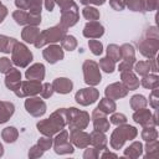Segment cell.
Instances as JSON below:
<instances>
[{"label": "cell", "instance_id": "cell-40", "mask_svg": "<svg viewBox=\"0 0 159 159\" xmlns=\"http://www.w3.org/2000/svg\"><path fill=\"white\" fill-rule=\"evenodd\" d=\"M107 57L112 58L114 62H118L119 60H122V56H120V48L118 45L116 43H111L107 46Z\"/></svg>", "mask_w": 159, "mask_h": 159}, {"label": "cell", "instance_id": "cell-23", "mask_svg": "<svg viewBox=\"0 0 159 159\" xmlns=\"http://www.w3.org/2000/svg\"><path fill=\"white\" fill-rule=\"evenodd\" d=\"M107 137L103 132H99V130H93L91 134H89V144L94 148H97L99 152H102L103 149L107 148Z\"/></svg>", "mask_w": 159, "mask_h": 159}, {"label": "cell", "instance_id": "cell-52", "mask_svg": "<svg viewBox=\"0 0 159 159\" xmlns=\"http://www.w3.org/2000/svg\"><path fill=\"white\" fill-rule=\"evenodd\" d=\"M134 61H128V60H123L120 63H119V66H118V70H119V72H123V71H130V70H133V66H134Z\"/></svg>", "mask_w": 159, "mask_h": 159}, {"label": "cell", "instance_id": "cell-5", "mask_svg": "<svg viewBox=\"0 0 159 159\" xmlns=\"http://www.w3.org/2000/svg\"><path fill=\"white\" fill-rule=\"evenodd\" d=\"M67 125L71 130H83L89 124V114L86 111L77 109L75 107L66 108Z\"/></svg>", "mask_w": 159, "mask_h": 159}, {"label": "cell", "instance_id": "cell-12", "mask_svg": "<svg viewBox=\"0 0 159 159\" xmlns=\"http://www.w3.org/2000/svg\"><path fill=\"white\" fill-rule=\"evenodd\" d=\"M46 103L43 99H41L40 97L32 96V97H27V99H25V109L29 114H31L32 117H42L46 113Z\"/></svg>", "mask_w": 159, "mask_h": 159}, {"label": "cell", "instance_id": "cell-41", "mask_svg": "<svg viewBox=\"0 0 159 159\" xmlns=\"http://www.w3.org/2000/svg\"><path fill=\"white\" fill-rule=\"evenodd\" d=\"M88 47L91 50V52L96 56H99L102 52H103V45L101 41L98 40H94V39H89L88 40Z\"/></svg>", "mask_w": 159, "mask_h": 159}, {"label": "cell", "instance_id": "cell-50", "mask_svg": "<svg viewBox=\"0 0 159 159\" xmlns=\"http://www.w3.org/2000/svg\"><path fill=\"white\" fill-rule=\"evenodd\" d=\"M42 154H43V150L42 149H40V147L37 145V144H35V145H32L30 149H29V158L30 159H35V158H40V157H42Z\"/></svg>", "mask_w": 159, "mask_h": 159}, {"label": "cell", "instance_id": "cell-57", "mask_svg": "<svg viewBox=\"0 0 159 159\" xmlns=\"http://www.w3.org/2000/svg\"><path fill=\"white\" fill-rule=\"evenodd\" d=\"M43 5H45L46 10L51 12V11L53 10V7H55L56 2H55V0H43Z\"/></svg>", "mask_w": 159, "mask_h": 159}, {"label": "cell", "instance_id": "cell-37", "mask_svg": "<svg viewBox=\"0 0 159 159\" xmlns=\"http://www.w3.org/2000/svg\"><path fill=\"white\" fill-rule=\"evenodd\" d=\"M133 67H134L135 73L139 75V76H142V77L145 76V75H148V73H150V71H152L149 60H147V61H138V62L134 63Z\"/></svg>", "mask_w": 159, "mask_h": 159}, {"label": "cell", "instance_id": "cell-51", "mask_svg": "<svg viewBox=\"0 0 159 159\" xmlns=\"http://www.w3.org/2000/svg\"><path fill=\"white\" fill-rule=\"evenodd\" d=\"M125 6H128L132 11H142L140 10V0H123Z\"/></svg>", "mask_w": 159, "mask_h": 159}, {"label": "cell", "instance_id": "cell-45", "mask_svg": "<svg viewBox=\"0 0 159 159\" xmlns=\"http://www.w3.org/2000/svg\"><path fill=\"white\" fill-rule=\"evenodd\" d=\"M109 119H111V123L114 124V125H120V124L127 123V117H125V114H123V113L113 112Z\"/></svg>", "mask_w": 159, "mask_h": 159}, {"label": "cell", "instance_id": "cell-44", "mask_svg": "<svg viewBox=\"0 0 159 159\" xmlns=\"http://www.w3.org/2000/svg\"><path fill=\"white\" fill-rule=\"evenodd\" d=\"M158 87H155V88H153L152 89V92H150V94H149V104L152 106V108L153 109H158V107H159V93H158Z\"/></svg>", "mask_w": 159, "mask_h": 159}, {"label": "cell", "instance_id": "cell-3", "mask_svg": "<svg viewBox=\"0 0 159 159\" xmlns=\"http://www.w3.org/2000/svg\"><path fill=\"white\" fill-rule=\"evenodd\" d=\"M138 135V129L133 125H129L127 123L117 125V128L112 132L109 138V144L112 149L118 150L120 149L127 140H133Z\"/></svg>", "mask_w": 159, "mask_h": 159}, {"label": "cell", "instance_id": "cell-47", "mask_svg": "<svg viewBox=\"0 0 159 159\" xmlns=\"http://www.w3.org/2000/svg\"><path fill=\"white\" fill-rule=\"evenodd\" d=\"M12 68V61L7 57L0 58V73H7Z\"/></svg>", "mask_w": 159, "mask_h": 159}, {"label": "cell", "instance_id": "cell-26", "mask_svg": "<svg viewBox=\"0 0 159 159\" xmlns=\"http://www.w3.org/2000/svg\"><path fill=\"white\" fill-rule=\"evenodd\" d=\"M143 144L138 140L133 142L129 147H127L123 152V157L124 158H129V159H137L139 157L143 155Z\"/></svg>", "mask_w": 159, "mask_h": 159}, {"label": "cell", "instance_id": "cell-17", "mask_svg": "<svg viewBox=\"0 0 159 159\" xmlns=\"http://www.w3.org/2000/svg\"><path fill=\"white\" fill-rule=\"evenodd\" d=\"M86 39H99L104 34V27L98 21H88L82 31Z\"/></svg>", "mask_w": 159, "mask_h": 159}, {"label": "cell", "instance_id": "cell-62", "mask_svg": "<svg viewBox=\"0 0 159 159\" xmlns=\"http://www.w3.org/2000/svg\"><path fill=\"white\" fill-rule=\"evenodd\" d=\"M40 1H43V0H40Z\"/></svg>", "mask_w": 159, "mask_h": 159}, {"label": "cell", "instance_id": "cell-22", "mask_svg": "<svg viewBox=\"0 0 159 159\" xmlns=\"http://www.w3.org/2000/svg\"><path fill=\"white\" fill-rule=\"evenodd\" d=\"M120 80H122V83L128 88V91H135L140 84L137 75L132 70L120 72Z\"/></svg>", "mask_w": 159, "mask_h": 159}, {"label": "cell", "instance_id": "cell-33", "mask_svg": "<svg viewBox=\"0 0 159 159\" xmlns=\"http://www.w3.org/2000/svg\"><path fill=\"white\" fill-rule=\"evenodd\" d=\"M129 104H130L132 109L137 111V109H140V108H145L147 104H148V99L143 94H134V96H132V98L129 101Z\"/></svg>", "mask_w": 159, "mask_h": 159}, {"label": "cell", "instance_id": "cell-56", "mask_svg": "<svg viewBox=\"0 0 159 159\" xmlns=\"http://www.w3.org/2000/svg\"><path fill=\"white\" fill-rule=\"evenodd\" d=\"M99 157H101L102 159H106V158H118V155H117L116 153H112V152L107 150V148L103 149V153H102Z\"/></svg>", "mask_w": 159, "mask_h": 159}, {"label": "cell", "instance_id": "cell-53", "mask_svg": "<svg viewBox=\"0 0 159 159\" xmlns=\"http://www.w3.org/2000/svg\"><path fill=\"white\" fill-rule=\"evenodd\" d=\"M109 5L116 11H122L125 7V4L123 0H109Z\"/></svg>", "mask_w": 159, "mask_h": 159}, {"label": "cell", "instance_id": "cell-7", "mask_svg": "<svg viewBox=\"0 0 159 159\" xmlns=\"http://www.w3.org/2000/svg\"><path fill=\"white\" fill-rule=\"evenodd\" d=\"M82 71H83V78L84 82L88 86H97L102 81V75L99 66L96 61L93 60H86L82 65Z\"/></svg>", "mask_w": 159, "mask_h": 159}, {"label": "cell", "instance_id": "cell-29", "mask_svg": "<svg viewBox=\"0 0 159 159\" xmlns=\"http://www.w3.org/2000/svg\"><path fill=\"white\" fill-rule=\"evenodd\" d=\"M140 84L147 89H153L155 87H159V77L157 73H148L143 76L140 80Z\"/></svg>", "mask_w": 159, "mask_h": 159}, {"label": "cell", "instance_id": "cell-8", "mask_svg": "<svg viewBox=\"0 0 159 159\" xmlns=\"http://www.w3.org/2000/svg\"><path fill=\"white\" fill-rule=\"evenodd\" d=\"M53 150L56 154H72L75 152V148H73V144L70 142V135H68V132L62 129L60 130L56 137L53 138Z\"/></svg>", "mask_w": 159, "mask_h": 159}, {"label": "cell", "instance_id": "cell-32", "mask_svg": "<svg viewBox=\"0 0 159 159\" xmlns=\"http://www.w3.org/2000/svg\"><path fill=\"white\" fill-rule=\"evenodd\" d=\"M120 56L123 60H128V61H134L135 62V50L134 46L130 43H123L120 47Z\"/></svg>", "mask_w": 159, "mask_h": 159}, {"label": "cell", "instance_id": "cell-11", "mask_svg": "<svg viewBox=\"0 0 159 159\" xmlns=\"http://www.w3.org/2000/svg\"><path fill=\"white\" fill-rule=\"evenodd\" d=\"M99 98V92L93 86H89L87 88H81L76 92L75 99L81 106H89L93 104Z\"/></svg>", "mask_w": 159, "mask_h": 159}, {"label": "cell", "instance_id": "cell-59", "mask_svg": "<svg viewBox=\"0 0 159 159\" xmlns=\"http://www.w3.org/2000/svg\"><path fill=\"white\" fill-rule=\"evenodd\" d=\"M149 60V63H150V68L153 71V73H157L158 72V66H157V57H153V58H148Z\"/></svg>", "mask_w": 159, "mask_h": 159}, {"label": "cell", "instance_id": "cell-2", "mask_svg": "<svg viewBox=\"0 0 159 159\" xmlns=\"http://www.w3.org/2000/svg\"><path fill=\"white\" fill-rule=\"evenodd\" d=\"M138 50L147 58L157 57L159 50V35L155 26L147 29L144 37L138 42Z\"/></svg>", "mask_w": 159, "mask_h": 159}, {"label": "cell", "instance_id": "cell-49", "mask_svg": "<svg viewBox=\"0 0 159 159\" xmlns=\"http://www.w3.org/2000/svg\"><path fill=\"white\" fill-rule=\"evenodd\" d=\"M98 157H99V150L97 148H94V147H92V148L87 147V149L83 153V158L84 159H97Z\"/></svg>", "mask_w": 159, "mask_h": 159}, {"label": "cell", "instance_id": "cell-18", "mask_svg": "<svg viewBox=\"0 0 159 159\" xmlns=\"http://www.w3.org/2000/svg\"><path fill=\"white\" fill-rule=\"evenodd\" d=\"M6 76H5V86L10 89V91H12L14 93L20 88V86H21V72H20V70H17V68H15V67H12L7 73H5Z\"/></svg>", "mask_w": 159, "mask_h": 159}, {"label": "cell", "instance_id": "cell-55", "mask_svg": "<svg viewBox=\"0 0 159 159\" xmlns=\"http://www.w3.org/2000/svg\"><path fill=\"white\" fill-rule=\"evenodd\" d=\"M6 16H7V7L0 1V24L5 20Z\"/></svg>", "mask_w": 159, "mask_h": 159}, {"label": "cell", "instance_id": "cell-36", "mask_svg": "<svg viewBox=\"0 0 159 159\" xmlns=\"http://www.w3.org/2000/svg\"><path fill=\"white\" fill-rule=\"evenodd\" d=\"M61 47L63 50H67V51H73L76 50L77 47V40L73 35H65L63 39L61 40Z\"/></svg>", "mask_w": 159, "mask_h": 159}, {"label": "cell", "instance_id": "cell-6", "mask_svg": "<svg viewBox=\"0 0 159 159\" xmlns=\"http://www.w3.org/2000/svg\"><path fill=\"white\" fill-rule=\"evenodd\" d=\"M32 52L29 50V47L22 42H16L11 51V61L17 67H27L30 62L32 61Z\"/></svg>", "mask_w": 159, "mask_h": 159}, {"label": "cell", "instance_id": "cell-30", "mask_svg": "<svg viewBox=\"0 0 159 159\" xmlns=\"http://www.w3.org/2000/svg\"><path fill=\"white\" fill-rule=\"evenodd\" d=\"M16 42H17V40L14 37H10L6 35H0V52L10 53Z\"/></svg>", "mask_w": 159, "mask_h": 159}, {"label": "cell", "instance_id": "cell-34", "mask_svg": "<svg viewBox=\"0 0 159 159\" xmlns=\"http://www.w3.org/2000/svg\"><path fill=\"white\" fill-rule=\"evenodd\" d=\"M82 15L86 20H89V21H97L101 16L99 14V10H97V7L94 6H91V5H86L82 10Z\"/></svg>", "mask_w": 159, "mask_h": 159}, {"label": "cell", "instance_id": "cell-25", "mask_svg": "<svg viewBox=\"0 0 159 159\" xmlns=\"http://www.w3.org/2000/svg\"><path fill=\"white\" fill-rule=\"evenodd\" d=\"M40 29L37 26H34V25H27L24 27V30L21 31V39L27 42V43H35L36 39L39 37L40 35Z\"/></svg>", "mask_w": 159, "mask_h": 159}, {"label": "cell", "instance_id": "cell-60", "mask_svg": "<svg viewBox=\"0 0 159 159\" xmlns=\"http://www.w3.org/2000/svg\"><path fill=\"white\" fill-rule=\"evenodd\" d=\"M106 2V0H91V4H94V5H103Z\"/></svg>", "mask_w": 159, "mask_h": 159}, {"label": "cell", "instance_id": "cell-48", "mask_svg": "<svg viewBox=\"0 0 159 159\" xmlns=\"http://www.w3.org/2000/svg\"><path fill=\"white\" fill-rule=\"evenodd\" d=\"M53 87H52V83H48V82H45L42 84V89H41V97L42 98H50L52 94H53Z\"/></svg>", "mask_w": 159, "mask_h": 159}, {"label": "cell", "instance_id": "cell-24", "mask_svg": "<svg viewBox=\"0 0 159 159\" xmlns=\"http://www.w3.org/2000/svg\"><path fill=\"white\" fill-rule=\"evenodd\" d=\"M15 106L12 102L7 101H0V124L6 123L14 114Z\"/></svg>", "mask_w": 159, "mask_h": 159}, {"label": "cell", "instance_id": "cell-38", "mask_svg": "<svg viewBox=\"0 0 159 159\" xmlns=\"http://www.w3.org/2000/svg\"><path fill=\"white\" fill-rule=\"evenodd\" d=\"M140 137L145 142H150L154 139H158V130L157 127H143V130L140 133Z\"/></svg>", "mask_w": 159, "mask_h": 159}, {"label": "cell", "instance_id": "cell-20", "mask_svg": "<svg viewBox=\"0 0 159 159\" xmlns=\"http://www.w3.org/2000/svg\"><path fill=\"white\" fill-rule=\"evenodd\" d=\"M26 80H34V81H42L45 78V66L40 62L31 65L26 72H25Z\"/></svg>", "mask_w": 159, "mask_h": 159}, {"label": "cell", "instance_id": "cell-9", "mask_svg": "<svg viewBox=\"0 0 159 159\" xmlns=\"http://www.w3.org/2000/svg\"><path fill=\"white\" fill-rule=\"evenodd\" d=\"M80 20V11H78V6L77 4L73 1L71 5H68L67 7L61 9V20L60 24L65 27H72L75 26Z\"/></svg>", "mask_w": 159, "mask_h": 159}, {"label": "cell", "instance_id": "cell-28", "mask_svg": "<svg viewBox=\"0 0 159 159\" xmlns=\"http://www.w3.org/2000/svg\"><path fill=\"white\" fill-rule=\"evenodd\" d=\"M97 108H98L101 112H103V113H106V114L108 116V114H112L113 112H116L117 104H116V102H114L113 99L104 97V98H102V99L99 101Z\"/></svg>", "mask_w": 159, "mask_h": 159}, {"label": "cell", "instance_id": "cell-43", "mask_svg": "<svg viewBox=\"0 0 159 159\" xmlns=\"http://www.w3.org/2000/svg\"><path fill=\"white\" fill-rule=\"evenodd\" d=\"M36 144L40 147V149H42L43 152H46V150H48V149H51V148H52L53 139H52V137L43 135V137H41V138L37 140V143H36Z\"/></svg>", "mask_w": 159, "mask_h": 159}, {"label": "cell", "instance_id": "cell-39", "mask_svg": "<svg viewBox=\"0 0 159 159\" xmlns=\"http://www.w3.org/2000/svg\"><path fill=\"white\" fill-rule=\"evenodd\" d=\"M98 66H99V68H101L102 71H104L106 73H112V72L116 70V62H114L112 58L107 57V56L99 60Z\"/></svg>", "mask_w": 159, "mask_h": 159}, {"label": "cell", "instance_id": "cell-19", "mask_svg": "<svg viewBox=\"0 0 159 159\" xmlns=\"http://www.w3.org/2000/svg\"><path fill=\"white\" fill-rule=\"evenodd\" d=\"M70 142L73 147L84 149L89 145V134L84 130H71L70 132Z\"/></svg>", "mask_w": 159, "mask_h": 159}, {"label": "cell", "instance_id": "cell-31", "mask_svg": "<svg viewBox=\"0 0 159 159\" xmlns=\"http://www.w3.org/2000/svg\"><path fill=\"white\" fill-rule=\"evenodd\" d=\"M1 138L6 143H14L19 138V130L15 127H6L1 132Z\"/></svg>", "mask_w": 159, "mask_h": 159}, {"label": "cell", "instance_id": "cell-15", "mask_svg": "<svg viewBox=\"0 0 159 159\" xmlns=\"http://www.w3.org/2000/svg\"><path fill=\"white\" fill-rule=\"evenodd\" d=\"M128 88L122 83V82H114V83H111L106 87L104 89V94L107 98H111L113 101L116 99H119V98H123L128 94Z\"/></svg>", "mask_w": 159, "mask_h": 159}, {"label": "cell", "instance_id": "cell-46", "mask_svg": "<svg viewBox=\"0 0 159 159\" xmlns=\"http://www.w3.org/2000/svg\"><path fill=\"white\" fill-rule=\"evenodd\" d=\"M29 12L35 14V15H41V10H42V1L40 0H30V5H29Z\"/></svg>", "mask_w": 159, "mask_h": 159}, {"label": "cell", "instance_id": "cell-14", "mask_svg": "<svg viewBox=\"0 0 159 159\" xmlns=\"http://www.w3.org/2000/svg\"><path fill=\"white\" fill-rule=\"evenodd\" d=\"M42 56H43V58H45L48 63L53 65V63H56V62L63 60L65 52H63V48H62L60 45L50 43V45H47V46L45 47V50L42 51Z\"/></svg>", "mask_w": 159, "mask_h": 159}, {"label": "cell", "instance_id": "cell-21", "mask_svg": "<svg viewBox=\"0 0 159 159\" xmlns=\"http://www.w3.org/2000/svg\"><path fill=\"white\" fill-rule=\"evenodd\" d=\"M52 87H53L55 92L61 93V94H67V93H70L72 91L73 82L67 77H58V78L53 80Z\"/></svg>", "mask_w": 159, "mask_h": 159}, {"label": "cell", "instance_id": "cell-58", "mask_svg": "<svg viewBox=\"0 0 159 159\" xmlns=\"http://www.w3.org/2000/svg\"><path fill=\"white\" fill-rule=\"evenodd\" d=\"M55 2L60 6V9H63V7H67L68 5H71L73 2V0H55Z\"/></svg>", "mask_w": 159, "mask_h": 159}, {"label": "cell", "instance_id": "cell-1", "mask_svg": "<svg viewBox=\"0 0 159 159\" xmlns=\"http://www.w3.org/2000/svg\"><path fill=\"white\" fill-rule=\"evenodd\" d=\"M67 125L66 108H58L48 118L37 122L36 128L42 135L53 137Z\"/></svg>", "mask_w": 159, "mask_h": 159}, {"label": "cell", "instance_id": "cell-10", "mask_svg": "<svg viewBox=\"0 0 159 159\" xmlns=\"http://www.w3.org/2000/svg\"><path fill=\"white\" fill-rule=\"evenodd\" d=\"M133 120L142 127H157L158 125V113H152L150 109L140 108L134 111L133 113Z\"/></svg>", "mask_w": 159, "mask_h": 159}, {"label": "cell", "instance_id": "cell-35", "mask_svg": "<svg viewBox=\"0 0 159 159\" xmlns=\"http://www.w3.org/2000/svg\"><path fill=\"white\" fill-rule=\"evenodd\" d=\"M12 19L15 20V22L17 24V25H25V26H27L29 25V11H26V10H15L14 12H12Z\"/></svg>", "mask_w": 159, "mask_h": 159}, {"label": "cell", "instance_id": "cell-4", "mask_svg": "<svg viewBox=\"0 0 159 159\" xmlns=\"http://www.w3.org/2000/svg\"><path fill=\"white\" fill-rule=\"evenodd\" d=\"M67 34V29H65L61 24L52 26L50 29H46L40 32L39 37L36 39L34 46L36 48H41L43 46H47L50 43H56L63 39V36Z\"/></svg>", "mask_w": 159, "mask_h": 159}, {"label": "cell", "instance_id": "cell-61", "mask_svg": "<svg viewBox=\"0 0 159 159\" xmlns=\"http://www.w3.org/2000/svg\"><path fill=\"white\" fill-rule=\"evenodd\" d=\"M4 155V147H2V144L0 143V157H2Z\"/></svg>", "mask_w": 159, "mask_h": 159}, {"label": "cell", "instance_id": "cell-54", "mask_svg": "<svg viewBox=\"0 0 159 159\" xmlns=\"http://www.w3.org/2000/svg\"><path fill=\"white\" fill-rule=\"evenodd\" d=\"M15 5L20 10H27L30 5V0H15Z\"/></svg>", "mask_w": 159, "mask_h": 159}, {"label": "cell", "instance_id": "cell-13", "mask_svg": "<svg viewBox=\"0 0 159 159\" xmlns=\"http://www.w3.org/2000/svg\"><path fill=\"white\" fill-rule=\"evenodd\" d=\"M42 89V83L40 81H34V80H26L21 82L20 88L15 92V94L17 97H32V96H37L41 93Z\"/></svg>", "mask_w": 159, "mask_h": 159}, {"label": "cell", "instance_id": "cell-27", "mask_svg": "<svg viewBox=\"0 0 159 159\" xmlns=\"http://www.w3.org/2000/svg\"><path fill=\"white\" fill-rule=\"evenodd\" d=\"M159 158V142L158 139L147 142L144 159H158Z\"/></svg>", "mask_w": 159, "mask_h": 159}, {"label": "cell", "instance_id": "cell-42", "mask_svg": "<svg viewBox=\"0 0 159 159\" xmlns=\"http://www.w3.org/2000/svg\"><path fill=\"white\" fill-rule=\"evenodd\" d=\"M159 0H140L142 11H154L158 9Z\"/></svg>", "mask_w": 159, "mask_h": 159}, {"label": "cell", "instance_id": "cell-16", "mask_svg": "<svg viewBox=\"0 0 159 159\" xmlns=\"http://www.w3.org/2000/svg\"><path fill=\"white\" fill-rule=\"evenodd\" d=\"M92 120H93V128L96 130H99V132H103V133L109 130L111 122L107 119V114L101 112L98 108L93 109V112H92Z\"/></svg>", "mask_w": 159, "mask_h": 159}]
</instances>
